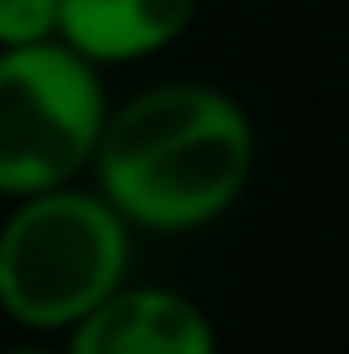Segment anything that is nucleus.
<instances>
[{
	"label": "nucleus",
	"instance_id": "nucleus-7",
	"mask_svg": "<svg viewBox=\"0 0 349 354\" xmlns=\"http://www.w3.org/2000/svg\"><path fill=\"white\" fill-rule=\"evenodd\" d=\"M6 354H57V349H31L26 344V349H6Z\"/></svg>",
	"mask_w": 349,
	"mask_h": 354
},
{
	"label": "nucleus",
	"instance_id": "nucleus-1",
	"mask_svg": "<svg viewBox=\"0 0 349 354\" xmlns=\"http://www.w3.org/2000/svg\"><path fill=\"white\" fill-rule=\"evenodd\" d=\"M257 169V129L211 82H160L118 108L93 154L98 190L129 226L196 231L242 201Z\"/></svg>",
	"mask_w": 349,
	"mask_h": 354
},
{
	"label": "nucleus",
	"instance_id": "nucleus-3",
	"mask_svg": "<svg viewBox=\"0 0 349 354\" xmlns=\"http://www.w3.org/2000/svg\"><path fill=\"white\" fill-rule=\"evenodd\" d=\"M108 124L98 62L62 36L0 52V195L72 185L93 169Z\"/></svg>",
	"mask_w": 349,
	"mask_h": 354
},
{
	"label": "nucleus",
	"instance_id": "nucleus-4",
	"mask_svg": "<svg viewBox=\"0 0 349 354\" xmlns=\"http://www.w3.org/2000/svg\"><path fill=\"white\" fill-rule=\"evenodd\" d=\"M62 354H216V328L175 288H118L72 324Z\"/></svg>",
	"mask_w": 349,
	"mask_h": 354
},
{
	"label": "nucleus",
	"instance_id": "nucleus-5",
	"mask_svg": "<svg viewBox=\"0 0 349 354\" xmlns=\"http://www.w3.org/2000/svg\"><path fill=\"white\" fill-rule=\"evenodd\" d=\"M200 0H62V41L88 62H139L185 36Z\"/></svg>",
	"mask_w": 349,
	"mask_h": 354
},
{
	"label": "nucleus",
	"instance_id": "nucleus-6",
	"mask_svg": "<svg viewBox=\"0 0 349 354\" xmlns=\"http://www.w3.org/2000/svg\"><path fill=\"white\" fill-rule=\"evenodd\" d=\"M62 36V0H0V52Z\"/></svg>",
	"mask_w": 349,
	"mask_h": 354
},
{
	"label": "nucleus",
	"instance_id": "nucleus-2",
	"mask_svg": "<svg viewBox=\"0 0 349 354\" xmlns=\"http://www.w3.org/2000/svg\"><path fill=\"white\" fill-rule=\"evenodd\" d=\"M129 277V221L103 190L52 185L0 221V308L21 328H72Z\"/></svg>",
	"mask_w": 349,
	"mask_h": 354
}]
</instances>
